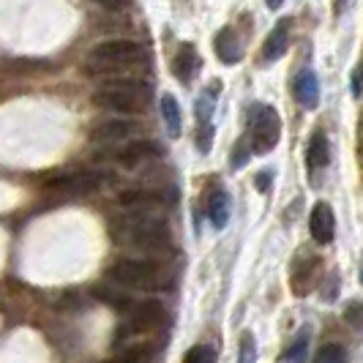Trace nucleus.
<instances>
[{
  "label": "nucleus",
  "mask_w": 363,
  "mask_h": 363,
  "mask_svg": "<svg viewBox=\"0 0 363 363\" xmlns=\"http://www.w3.org/2000/svg\"><path fill=\"white\" fill-rule=\"evenodd\" d=\"M112 238L140 252H162L169 246V227L162 218L145 216V211H140L137 216L121 221Z\"/></svg>",
  "instance_id": "1"
},
{
  "label": "nucleus",
  "mask_w": 363,
  "mask_h": 363,
  "mask_svg": "<svg viewBox=\"0 0 363 363\" xmlns=\"http://www.w3.org/2000/svg\"><path fill=\"white\" fill-rule=\"evenodd\" d=\"M145 99L147 88H143L137 79H128V77L93 93V104L96 107L115 109V112H137V109L145 107Z\"/></svg>",
  "instance_id": "2"
},
{
  "label": "nucleus",
  "mask_w": 363,
  "mask_h": 363,
  "mask_svg": "<svg viewBox=\"0 0 363 363\" xmlns=\"http://www.w3.org/2000/svg\"><path fill=\"white\" fill-rule=\"evenodd\" d=\"M249 140L255 153H271L281 140V118L268 104H255L249 112Z\"/></svg>",
  "instance_id": "3"
},
{
  "label": "nucleus",
  "mask_w": 363,
  "mask_h": 363,
  "mask_svg": "<svg viewBox=\"0 0 363 363\" xmlns=\"http://www.w3.org/2000/svg\"><path fill=\"white\" fill-rule=\"evenodd\" d=\"M145 57V50L134 41L126 38H112V41H101L91 50L93 66H104V69H126L134 66Z\"/></svg>",
  "instance_id": "4"
},
{
  "label": "nucleus",
  "mask_w": 363,
  "mask_h": 363,
  "mask_svg": "<svg viewBox=\"0 0 363 363\" xmlns=\"http://www.w3.org/2000/svg\"><path fill=\"white\" fill-rule=\"evenodd\" d=\"M159 265L153 259H121L107 271V279L112 284H123V287H156Z\"/></svg>",
  "instance_id": "5"
},
{
  "label": "nucleus",
  "mask_w": 363,
  "mask_h": 363,
  "mask_svg": "<svg viewBox=\"0 0 363 363\" xmlns=\"http://www.w3.org/2000/svg\"><path fill=\"white\" fill-rule=\"evenodd\" d=\"M112 181L104 172H69V175H60V178H52L47 183V189H55V191H69V194H91V191H99L101 186H107Z\"/></svg>",
  "instance_id": "6"
},
{
  "label": "nucleus",
  "mask_w": 363,
  "mask_h": 363,
  "mask_svg": "<svg viewBox=\"0 0 363 363\" xmlns=\"http://www.w3.org/2000/svg\"><path fill=\"white\" fill-rule=\"evenodd\" d=\"M216 91L218 88H213V91H205L197 99V147H200V153H208L211 150V143H213V109H216V104H213V99H216Z\"/></svg>",
  "instance_id": "7"
},
{
  "label": "nucleus",
  "mask_w": 363,
  "mask_h": 363,
  "mask_svg": "<svg viewBox=\"0 0 363 363\" xmlns=\"http://www.w3.org/2000/svg\"><path fill=\"white\" fill-rule=\"evenodd\" d=\"M309 233L320 246H328L333 240V235H336V216H333V208L328 202H317L311 208Z\"/></svg>",
  "instance_id": "8"
},
{
  "label": "nucleus",
  "mask_w": 363,
  "mask_h": 363,
  "mask_svg": "<svg viewBox=\"0 0 363 363\" xmlns=\"http://www.w3.org/2000/svg\"><path fill=\"white\" fill-rule=\"evenodd\" d=\"M164 306L159 301H143L131 309V320H128V333H145L153 330L164 323Z\"/></svg>",
  "instance_id": "9"
},
{
  "label": "nucleus",
  "mask_w": 363,
  "mask_h": 363,
  "mask_svg": "<svg viewBox=\"0 0 363 363\" xmlns=\"http://www.w3.org/2000/svg\"><path fill=\"white\" fill-rule=\"evenodd\" d=\"M156 156H162L159 143H153V140H140V143H128V145L121 147V150L115 153V162L123 164V167H140V164L150 162V159H156Z\"/></svg>",
  "instance_id": "10"
},
{
  "label": "nucleus",
  "mask_w": 363,
  "mask_h": 363,
  "mask_svg": "<svg viewBox=\"0 0 363 363\" xmlns=\"http://www.w3.org/2000/svg\"><path fill=\"white\" fill-rule=\"evenodd\" d=\"M292 93H295L298 104L303 109H314L320 104V77L311 69H303L292 82Z\"/></svg>",
  "instance_id": "11"
},
{
  "label": "nucleus",
  "mask_w": 363,
  "mask_h": 363,
  "mask_svg": "<svg viewBox=\"0 0 363 363\" xmlns=\"http://www.w3.org/2000/svg\"><path fill=\"white\" fill-rule=\"evenodd\" d=\"M202 60L197 50L191 47V44H183L178 55H175V60H172V74L181 79V82H189V79H194L197 72H200Z\"/></svg>",
  "instance_id": "12"
},
{
  "label": "nucleus",
  "mask_w": 363,
  "mask_h": 363,
  "mask_svg": "<svg viewBox=\"0 0 363 363\" xmlns=\"http://www.w3.org/2000/svg\"><path fill=\"white\" fill-rule=\"evenodd\" d=\"M213 47H216L218 60H221V63H227V66H233V63H238V60L243 57L240 38L235 36V30H233V28H224V30H218L216 41H213Z\"/></svg>",
  "instance_id": "13"
},
{
  "label": "nucleus",
  "mask_w": 363,
  "mask_h": 363,
  "mask_svg": "<svg viewBox=\"0 0 363 363\" xmlns=\"http://www.w3.org/2000/svg\"><path fill=\"white\" fill-rule=\"evenodd\" d=\"M317 268H320V259L311 255H303L298 262H295V273H292V290L306 295L311 290V284L317 281Z\"/></svg>",
  "instance_id": "14"
},
{
  "label": "nucleus",
  "mask_w": 363,
  "mask_h": 363,
  "mask_svg": "<svg viewBox=\"0 0 363 363\" xmlns=\"http://www.w3.org/2000/svg\"><path fill=\"white\" fill-rule=\"evenodd\" d=\"M290 22L284 19V22H279L276 28H273L271 33H268V38H265V44H262V60L265 63H273V60H279L281 55L287 52V41H290Z\"/></svg>",
  "instance_id": "15"
},
{
  "label": "nucleus",
  "mask_w": 363,
  "mask_h": 363,
  "mask_svg": "<svg viewBox=\"0 0 363 363\" xmlns=\"http://www.w3.org/2000/svg\"><path fill=\"white\" fill-rule=\"evenodd\" d=\"M330 162V147H328V137L325 131H314L309 140V150H306V164H309L311 172L323 169Z\"/></svg>",
  "instance_id": "16"
},
{
  "label": "nucleus",
  "mask_w": 363,
  "mask_h": 363,
  "mask_svg": "<svg viewBox=\"0 0 363 363\" xmlns=\"http://www.w3.org/2000/svg\"><path fill=\"white\" fill-rule=\"evenodd\" d=\"M131 131H134L131 121H107V123H101L99 128H93L91 137L99 140V143H121V140L131 137Z\"/></svg>",
  "instance_id": "17"
},
{
  "label": "nucleus",
  "mask_w": 363,
  "mask_h": 363,
  "mask_svg": "<svg viewBox=\"0 0 363 363\" xmlns=\"http://www.w3.org/2000/svg\"><path fill=\"white\" fill-rule=\"evenodd\" d=\"M208 221L216 227V230H224L227 221H230V197L224 191H213L208 197Z\"/></svg>",
  "instance_id": "18"
},
{
  "label": "nucleus",
  "mask_w": 363,
  "mask_h": 363,
  "mask_svg": "<svg viewBox=\"0 0 363 363\" xmlns=\"http://www.w3.org/2000/svg\"><path fill=\"white\" fill-rule=\"evenodd\" d=\"M159 107H162V118H164V126H167V134H169L172 140H178V137H181V107H178L175 96L164 93Z\"/></svg>",
  "instance_id": "19"
},
{
  "label": "nucleus",
  "mask_w": 363,
  "mask_h": 363,
  "mask_svg": "<svg viewBox=\"0 0 363 363\" xmlns=\"http://www.w3.org/2000/svg\"><path fill=\"white\" fill-rule=\"evenodd\" d=\"M93 295H96L99 301H104L107 306L118 309V311H131V309H134V303H131V298H128L126 292H118V290H112V287H96V290H93Z\"/></svg>",
  "instance_id": "20"
},
{
  "label": "nucleus",
  "mask_w": 363,
  "mask_h": 363,
  "mask_svg": "<svg viewBox=\"0 0 363 363\" xmlns=\"http://www.w3.org/2000/svg\"><path fill=\"white\" fill-rule=\"evenodd\" d=\"M306 347H309V328H303L298 333V339L292 342V347L281 355V361H306Z\"/></svg>",
  "instance_id": "21"
},
{
  "label": "nucleus",
  "mask_w": 363,
  "mask_h": 363,
  "mask_svg": "<svg viewBox=\"0 0 363 363\" xmlns=\"http://www.w3.org/2000/svg\"><path fill=\"white\" fill-rule=\"evenodd\" d=\"M252 153H255V147H252V140H249V134H246V137H240V140H238V145H235V156H233V159H230V162H233V167H243V164L249 162V156H252Z\"/></svg>",
  "instance_id": "22"
},
{
  "label": "nucleus",
  "mask_w": 363,
  "mask_h": 363,
  "mask_svg": "<svg viewBox=\"0 0 363 363\" xmlns=\"http://www.w3.org/2000/svg\"><path fill=\"white\" fill-rule=\"evenodd\" d=\"M347 352L342 345H336V342H328L317 350V361H345Z\"/></svg>",
  "instance_id": "23"
},
{
  "label": "nucleus",
  "mask_w": 363,
  "mask_h": 363,
  "mask_svg": "<svg viewBox=\"0 0 363 363\" xmlns=\"http://www.w3.org/2000/svg\"><path fill=\"white\" fill-rule=\"evenodd\" d=\"M186 361L189 363H197V361H216V352L211 350V347H205V345H200V347H194V350H189L186 352Z\"/></svg>",
  "instance_id": "24"
},
{
  "label": "nucleus",
  "mask_w": 363,
  "mask_h": 363,
  "mask_svg": "<svg viewBox=\"0 0 363 363\" xmlns=\"http://www.w3.org/2000/svg\"><path fill=\"white\" fill-rule=\"evenodd\" d=\"M257 358V350H255V336L252 333H243L240 336V361L249 363Z\"/></svg>",
  "instance_id": "25"
},
{
  "label": "nucleus",
  "mask_w": 363,
  "mask_h": 363,
  "mask_svg": "<svg viewBox=\"0 0 363 363\" xmlns=\"http://www.w3.org/2000/svg\"><path fill=\"white\" fill-rule=\"evenodd\" d=\"M345 317L352 328H363V303H352Z\"/></svg>",
  "instance_id": "26"
},
{
  "label": "nucleus",
  "mask_w": 363,
  "mask_h": 363,
  "mask_svg": "<svg viewBox=\"0 0 363 363\" xmlns=\"http://www.w3.org/2000/svg\"><path fill=\"white\" fill-rule=\"evenodd\" d=\"M268 183H271V172H259V175H257V186H259V191H268Z\"/></svg>",
  "instance_id": "27"
},
{
  "label": "nucleus",
  "mask_w": 363,
  "mask_h": 363,
  "mask_svg": "<svg viewBox=\"0 0 363 363\" xmlns=\"http://www.w3.org/2000/svg\"><path fill=\"white\" fill-rule=\"evenodd\" d=\"M265 6H268V9H273V11H276V9H281V6H284V0H265Z\"/></svg>",
  "instance_id": "28"
},
{
  "label": "nucleus",
  "mask_w": 363,
  "mask_h": 363,
  "mask_svg": "<svg viewBox=\"0 0 363 363\" xmlns=\"http://www.w3.org/2000/svg\"><path fill=\"white\" fill-rule=\"evenodd\" d=\"M361 284H363V265H361Z\"/></svg>",
  "instance_id": "29"
},
{
  "label": "nucleus",
  "mask_w": 363,
  "mask_h": 363,
  "mask_svg": "<svg viewBox=\"0 0 363 363\" xmlns=\"http://www.w3.org/2000/svg\"><path fill=\"white\" fill-rule=\"evenodd\" d=\"M99 3H112V0H99Z\"/></svg>",
  "instance_id": "30"
}]
</instances>
